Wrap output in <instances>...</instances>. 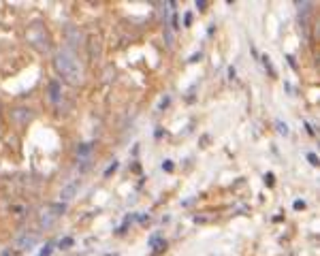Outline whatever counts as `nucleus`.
<instances>
[{
  "label": "nucleus",
  "instance_id": "obj_1",
  "mask_svg": "<svg viewBox=\"0 0 320 256\" xmlns=\"http://www.w3.org/2000/svg\"><path fill=\"white\" fill-rule=\"evenodd\" d=\"M56 66H58L60 75L64 77V81H68L71 85L81 83L83 68H81L77 56H75L71 49H60V51H58V56H56Z\"/></svg>",
  "mask_w": 320,
  "mask_h": 256
},
{
  "label": "nucleus",
  "instance_id": "obj_2",
  "mask_svg": "<svg viewBox=\"0 0 320 256\" xmlns=\"http://www.w3.org/2000/svg\"><path fill=\"white\" fill-rule=\"evenodd\" d=\"M75 192H77V184H71V186H66V188L60 192V199H62V201H71V199L75 196Z\"/></svg>",
  "mask_w": 320,
  "mask_h": 256
},
{
  "label": "nucleus",
  "instance_id": "obj_3",
  "mask_svg": "<svg viewBox=\"0 0 320 256\" xmlns=\"http://www.w3.org/2000/svg\"><path fill=\"white\" fill-rule=\"evenodd\" d=\"M275 126H277V132H280V134H284V137L290 132V130H288V126H286L282 120H275Z\"/></svg>",
  "mask_w": 320,
  "mask_h": 256
},
{
  "label": "nucleus",
  "instance_id": "obj_4",
  "mask_svg": "<svg viewBox=\"0 0 320 256\" xmlns=\"http://www.w3.org/2000/svg\"><path fill=\"white\" fill-rule=\"evenodd\" d=\"M307 160H310V165H314V167L318 165V156H316L314 152H310V154H307Z\"/></svg>",
  "mask_w": 320,
  "mask_h": 256
},
{
  "label": "nucleus",
  "instance_id": "obj_5",
  "mask_svg": "<svg viewBox=\"0 0 320 256\" xmlns=\"http://www.w3.org/2000/svg\"><path fill=\"white\" fill-rule=\"evenodd\" d=\"M51 100H58V83H51Z\"/></svg>",
  "mask_w": 320,
  "mask_h": 256
},
{
  "label": "nucleus",
  "instance_id": "obj_6",
  "mask_svg": "<svg viewBox=\"0 0 320 256\" xmlns=\"http://www.w3.org/2000/svg\"><path fill=\"white\" fill-rule=\"evenodd\" d=\"M90 149H92V143H83V145L79 147V154H88Z\"/></svg>",
  "mask_w": 320,
  "mask_h": 256
},
{
  "label": "nucleus",
  "instance_id": "obj_7",
  "mask_svg": "<svg viewBox=\"0 0 320 256\" xmlns=\"http://www.w3.org/2000/svg\"><path fill=\"white\" fill-rule=\"evenodd\" d=\"M265 184L267 186H273V173H265Z\"/></svg>",
  "mask_w": 320,
  "mask_h": 256
},
{
  "label": "nucleus",
  "instance_id": "obj_8",
  "mask_svg": "<svg viewBox=\"0 0 320 256\" xmlns=\"http://www.w3.org/2000/svg\"><path fill=\"white\" fill-rule=\"evenodd\" d=\"M68 246H73V239H71V237H66V239L60 241V248H68Z\"/></svg>",
  "mask_w": 320,
  "mask_h": 256
},
{
  "label": "nucleus",
  "instance_id": "obj_9",
  "mask_svg": "<svg viewBox=\"0 0 320 256\" xmlns=\"http://www.w3.org/2000/svg\"><path fill=\"white\" fill-rule=\"evenodd\" d=\"M162 169L171 173V171H173V162H171V160H164V162H162Z\"/></svg>",
  "mask_w": 320,
  "mask_h": 256
},
{
  "label": "nucleus",
  "instance_id": "obj_10",
  "mask_svg": "<svg viewBox=\"0 0 320 256\" xmlns=\"http://www.w3.org/2000/svg\"><path fill=\"white\" fill-rule=\"evenodd\" d=\"M118 169V162H113V165H111V167H109V169L105 171V177H109V175H111V173H113V171Z\"/></svg>",
  "mask_w": 320,
  "mask_h": 256
},
{
  "label": "nucleus",
  "instance_id": "obj_11",
  "mask_svg": "<svg viewBox=\"0 0 320 256\" xmlns=\"http://www.w3.org/2000/svg\"><path fill=\"white\" fill-rule=\"evenodd\" d=\"M49 254H51V246H45V250H41L39 256H49Z\"/></svg>",
  "mask_w": 320,
  "mask_h": 256
},
{
  "label": "nucleus",
  "instance_id": "obj_12",
  "mask_svg": "<svg viewBox=\"0 0 320 256\" xmlns=\"http://www.w3.org/2000/svg\"><path fill=\"white\" fill-rule=\"evenodd\" d=\"M205 6H207V2H205V0H196V9H201V11H203Z\"/></svg>",
  "mask_w": 320,
  "mask_h": 256
},
{
  "label": "nucleus",
  "instance_id": "obj_13",
  "mask_svg": "<svg viewBox=\"0 0 320 256\" xmlns=\"http://www.w3.org/2000/svg\"><path fill=\"white\" fill-rule=\"evenodd\" d=\"M183 24H186V26H190V24H192V15H190V13H186V17H183Z\"/></svg>",
  "mask_w": 320,
  "mask_h": 256
},
{
  "label": "nucleus",
  "instance_id": "obj_14",
  "mask_svg": "<svg viewBox=\"0 0 320 256\" xmlns=\"http://www.w3.org/2000/svg\"><path fill=\"white\" fill-rule=\"evenodd\" d=\"M303 207H305L303 201H295V209H303Z\"/></svg>",
  "mask_w": 320,
  "mask_h": 256
},
{
  "label": "nucleus",
  "instance_id": "obj_15",
  "mask_svg": "<svg viewBox=\"0 0 320 256\" xmlns=\"http://www.w3.org/2000/svg\"><path fill=\"white\" fill-rule=\"evenodd\" d=\"M199 58H201V53H194V56H192V58H190V60H188V62H196V60H199Z\"/></svg>",
  "mask_w": 320,
  "mask_h": 256
}]
</instances>
